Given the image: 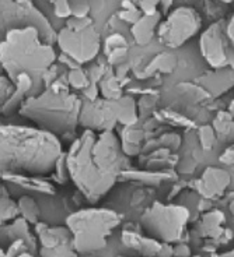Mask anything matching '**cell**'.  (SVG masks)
Here are the masks:
<instances>
[{
  "mask_svg": "<svg viewBox=\"0 0 234 257\" xmlns=\"http://www.w3.org/2000/svg\"><path fill=\"white\" fill-rule=\"evenodd\" d=\"M69 175L87 200L96 203L129 169L128 155L114 132L85 130L70 144L66 154Z\"/></svg>",
  "mask_w": 234,
  "mask_h": 257,
  "instance_id": "1",
  "label": "cell"
},
{
  "mask_svg": "<svg viewBox=\"0 0 234 257\" xmlns=\"http://www.w3.org/2000/svg\"><path fill=\"white\" fill-rule=\"evenodd\" d=\"M0 132L3 174H51L63 155L62 140L44 128L3 124Z\"/></svg>",
  "mask_w": 234,
  "mask_h": 257,
  "instance_id": "2",
  "label": "cell"
},
{
  "mask_svg": "<svg viewBox=\"0 0 234 257\" xmlns=\"http://www.w3.org/2000/svg\"><path fill=\"white\" fill-rule=\"evenodd\" d=\"M2 67L13 83L26 73L34 81V96L45 90L44 78L55 64L56 53L52 45H46L35 28L12 30L3 35L0 45Z\"/></svg>",
  "mask_w": 234,
  "mask_h": 257,
  "instance_id": "3",
  "label": "cell"
},
{
  "mask_svg": "<svg viewBox=\"0 0 234 257\" xmlns=\"http://www.w3.org/2000/svg\"><path fill=\"white\" fill-rule=\"evenodd\" d=\"M83 99L69 90H55L48 87L41 94L30 96L20 108V115L33 120L59 139L73 140L80 124ZM63 143V142H62Z\"/></svg>",
  "mask_w": 234,
  "mask_h": 257,
  "instance_id": "4",
  "label": "cell"
},
{
  "mask_svg": "<svg viewBox=\"0 0 234 257\" xmlns=\"http://www.w3.org/2000/svg\"><path fill=\"white\" fill-rule=\"evenodd\" d=\"M119 224L121 215L107 208H85L66 218L74 250L83 254L105 247L111 233Z\"/></svg>",
  "mask_w": 234,
  "mask_h": 257,
  "instance_id": "5",
  "label": "cell"
},
{
  "mask_svg": "<svg viewBox=\"0 0 234 257\" xmlns=\"http://www.w3.org/2000/svg\"><path fill=\"white\" fill-rule=\"evenodd\" d=\"M139 120L137 106L132 96H122L115 101L96 99L83 101L80 126L96 133L114 132L117 124L125 127L135 126Z\"/></svg>",
  "mask_w": 234,
  "mask_h": 257,
  "instance_id": "6",
  "label": "cell"
},
{
  "mask_svg": "<svg viewBox=\"0 0 234 257\" xmlns=\"http://www.w3.org/2000/svg\"><path fill=\"white\" fill-rule=\"evenodd\" d=\"M56 44L63 55L82 66L97 58L101 48V35L93 17H72L58 32Z\"/></svg>",
  "mask_w": 234,
  "mask_h": 257,
  "instance_id": "7",
  "label": "cell"
},
{
  "mask_svg": "<svg viewBox=\"0 0 234 257\" xmlns=\"http://www.w3.org/2000/svg\"><path fill=\"white\" fill-rule=\"evenodd\" d=\"M2 17L0 30L5 35L12 30L35 28L46 45H53L58 39V32L53 30L49 20L41 13L38 7L26 0H3L0 3Z\"/></svg>",
  "mask_w": 234,
  "mask_h": 257,
  "instance_id": "8",
  "label": "cell"
},
{
  "mask_svg": "<svg viewBox=\"0 0 234 257\" xmlns=\"http://www.w3.org/2000/svg\"><path fill=\"white\" fill-rule=\"evenodd\" d=\"M189 221L188 208L176 204H162L154 201L142 215V225L151 238L164 243L181 240Z\"/></svg>",
  "mask_w": 234,
  "mask_h": 257,
  "instance_id": "9",
  "label": "cell"
},
{
  "mask_svg": "<svg viewBox=\"0 0 234 257\" xmlns=\"http://www.w3.org/2000/svg\"><path fill=\"white\" fill-rule=\"evenodd\" d=\"M201 17L191 7H178L160 23L157 37L160 44L167 48H178L201 30Z\"/></svg>",
  "mask_w": 234,
  "mask_h": 257,
  "instance_id": "10",
  "label": "cell"
},
{
  "mask_svg": "<svg viewBox=\"0 0 234 257\" xmlns=\"http://www.w3.org/2000/svg\"><path fill=\"white\" fill-rule=\"evenodd\" d=\"M35 233L41 244L39 257H77L72 232L67 226H49L45 222H37Z\"/></svg>",
  "mask_w": 234,
  "mask_h": 257,
  "instance_id": "11",
  "label": "cell"
},
{
  "mask_svg": "<svg viewBox=\"0 0 234 257\" xmlns=\"http://www.w3.org/2000/svg\"><path fill=\"white\" fill-rule=\"evenodd\" d=\"M228 39L221 23H215L209 27L201 37L202 56L213 69H226L227 63Z\"/></svg>",
  "mask_w": 234,
  "mask_h": 257,
  "instance_id": "12",
  "label": "cell"
},
{
  "mask_svg": "<svg viewBox=\"0 0 234 257\" xmlns=\"http://www.w3.org/2000/svg\"><path fill=\"white\" fill-rule=\"evenodd\" d=\"M228 185H230V175L227 171L215 167L206 168L201 179L196 182L199 193H202L208 199L223 194Z\"/></svg>",
  "mask_w": 234,
  "mask_h": 257,
  "instance_id": "13",
  "label": "cell"
},
{
  "mask_svg": "<svg viewBox=\"0 0 234 257\" xmlns=\"http://www.w3.org/2000/svg\"><path fill=\"white\" fill-rule=\"evenodd\" d=\"M122 243L128 246L130 249H135L140 254L146 257L160 256L162 257L163 250H164V244L160 243L157 239L147 238L143 236L137 232L124 231L122 232Z\"/></svg>",
  "mask_w": 234,
  "mask_h": 257,
  "instance_id": "14",
  "label": "cell"
},
{
  "mask_svg": "<svg viewBox=\"0 0 234 257\" xmlns=\"http://www.w3.org/2000/svg\"><path fill=\"white\" fill-rule=\"evenodd\" d=\"M14 84H16V91L13 96L6 103L2 105V112L6 116L12 115L16 110H20L21 105L26 102L30 96H34V81L28 74L26 73L20 74Z\"/></svg>",
  "mask_w": 234,
  "mask_h": 257,
  "instance_id": "15",
  "label": "cell"
},
{
  "mask_svg": "<svg viewBox=\"0 0 234 257\" xmlns=\"http://www.w3.org/2000/svg\"><path fill=\"white\" fill-rule=\"evenodd\" d=\"M28 221L20 217V218H16L12 222V224H6L3 228H2V235H3V242L7 240L10 243H13L16 240H24L28 246V250L31 253H35L38 251V247H37V242H35V238L34 235L30 231L28 228Z\"/></svg>",
  "mask_w": 234,
  "mask_h": 257,
  "instance_id": "16",
  "label": "cell"
},
{
  "mask_svg": "<svg viewBox=\"0 0 234 257\" xmlns=\"http://www.w3.org/2000/svg\"><path fill=\"white\" fill-rule=\"evenodd\" d=\"M160 20H162V13L153 14V16H142L136 24L132 26L130 32L137 45L144 46L151 42L154 34H157Z\"/></svg>",
  "mask_w": 234,
  "mask_h": 257,
  "instance_id": "17",
  "label": "cell"
},
{
  "mask_svg": "<svg viewBox=\"0 0 234 257\" xmlns=\"http://www.w3.org/2000/svg\"><path fill=\"white\" fill-rule=\"evenodd\" d=\"M206 80H201V83L208 87V91L213 92L215 95H220L224 91H227L231 85H234L233 70L220 69L216 70L213 74L206 76Z\"/></svg>",
  "mask_w": 234,
  "mask_h": 257,
  "instance_id": "18",
  "label": "cell"
},
{
  "mask_svg": "<svg viewBox=\"0 0 234 257\" xmlns=\"http://www.w3.org/2000/svg\"><path fill=\"white\" fill-rule=\"evenodd\" d=\"M216 136L226 143L234 144V116L227 112H220L213 122Z\"/></svg>",
  "mask_w": 234,
  "mask_h": 257,
  "instance_id": "19",
  "label": "cell"
},
{
  "mask_svg": "<svg viewBox=\"0 0 234 257\" xmlns=\"http://www.w3.org/2000/svg\"><path fill=\"white\" fill-rule=\"evenodd\" d=\"M177 64V59L174 55L171 53H159L156 58L153 59L147 67L144 69V73L140 76V77H149V76H153L156 71H160V73H170V71L174 70Z\"/></svg>",
  "mask_w": 234,
  "mask_h": 257,
  "instance_id": "20",
  "label": "cell"
},
{
  "mask_svg": "<svg viewBox=\"0 0 234 257\" xmlns=\"http://www.w3.org/2000/svg\"><path fill=\"white\" fill-rule=\"evenodd\" d=\"M98 87H100V92H101V95L104 96V99L115 101V99L122 98V87H124V84L112 73L107 74L104 80L98 84Z\"/></svg>",
  "mask_w": 234,
  "mask_h": 257,
  "instance_id": "21",
  "label": "cell"
},
{
  "mask_svg": "<svg viewBox=\"0 0 234 257\" xmlns=\"http://www.w3.org/2000/svg\"><path fill=\"white\" fill-rule=\"evenodd\" d=\"M20 210V215L23 218L28 221L30 224H37L39 218V214H41V210H39L37 201L31 197V196H21L17 201Z\"/></svg>",
  "mask_w": 234,
  "mask_h": 257,
  "instance_id": "22",
  "label": "cell"
},
{
  "mask_svg": "<svg viewBox=\"0 0 234 257\" xmlns=\"http://www.w3.org/2000/svg\"><path fill=\"white\" fill-rule=\"evenodd\" d=\"M224 222V215L223 212L219 211V210H215V211L208 212L205 217H203V221H202V226L203 229L206 231L209 236H213V238H220L221 231L220 225Z\"/></svg>",
  "mask_w": 234,
  "mask_h": 257,
  "instance_id": "23",
  "label": "cell"
},
{
  "mask_svg": "<svg viewBox=\"0 0 234 257\" xmlns=\"http://www.w3.org/2000/svg\"><path fill=\"white\" fill-rule=\"evenodd\" d=\"M19 204L10 199L6 187L2 186V224L6 225L9 221H14L19 218Z\"/></svg>",
  "mask_w": 234,
  "mask_h": 257,
  "instance_id": "24",
  "label": "cell"
},
{
  "mask_svg": "<svg viewBox=\"0 0 234 257\" xmlns=\"http://www.w3.org/2000/svg\"><path fill=\"white\" fill-rule=\"evenodd\" d=\"M121 178H128V179L142 180L147 185H159L163 180V178H169V174H159V172H150V171H129L126 169L124 174L121 175Z\"/></svg>",
  "mask_w": 234,
  "mask_h": 257,
  "instance_id": "25",
  "label": "cell"
},
{
  "mask_svg": "<svg viewBox=\"0 0 234 257\" xmlns=\"http://www.w3.org/2000/svg\"><path fill=\"white\" fill-rule=\"evenodd\" d=\"M67 81H69L70 88L82 91V92H83V91L91 84L90 78L87 76V71L83 70L82 67L67 71Z\"/></svg>",
  "mask_w": 234,
  "mask_h": 257,
  "instance_id": "26",
  "label": "cell"
},
{
  "mask_svg": "<svg viewBox=\"0 0 234 257\" xmlns=\"http://www.w3.org/2000/svg\"><path fill=\"white\" fill-rule=\"evenodd\" d=\"M121 10H119V13H118V19L121 20V21H124V23H129V24H136L139 19L143 16L142 12L139 10V7H137L136 3H132V2H124L122 5H121Z\"/></svg>",
  "mask_w": 234,
  "mask_h": 257,
  "instance_id": "27",
  "label": "cell"
},
{
  "mask_svg": "<svg viewBox=\"0 0 234 257\" xmlns=\"http://www.w3.org/2000/svg\"><path fill=\"white\" fill-rule=\"evenodd\" d=\"M124 46H128V41L122 34H119V32L111 34L104 41L105 55H110L112 51H115L118 48H124Z\"/></svg>",
  "mask_w": 234,
  "mask_h": 257,
  "instance_id": "28",
  "label": "cell"
},
{
  "mask_svg": "<svg viewBox=\"0 0 234 257\" xmlns=\"http://www.w3.org/2000/svg\"><path fill=\"white\" fill-rule=\"evenodd\" d=\"M70 3V10H72V17L76 19H86L90 17L89 14L91 12V5L85 0H73Z\"/></svg>",
  "mask_w": 234,
  "mask_h": 257,
  "instance_id": "29",
  "label": "cell"
},
{
  "mask_svg": "<svg viewBox=\"0 0 234 257\" xmlns=\"http://www.w3.org/2000/svg\"><path fill=\"white\" fill-rule=\"evenodd\" d=\"M217 136L215 133V128L210 127V126H203L199 130V140H201V144L203 146V148H212L213 143L216 142Z\"/></svg>",
  "mask_w": 234,
  "mask_h": 257,
  "instance_id": "30",
  "label": "cell"
},
{
  "mask_svg": "<svg viewBox=\"0 0 234 257\" xmlns=\"http://www.w3.org/2000/svg\"><path fill=\"white\" fill-rule=\"evenodd\" d=\"M53 13L59 19H66V21L69 19H72V10H70V3L60 0V2H55L52 3Z\"/></svg>",
  "mask_w": 234,
  "mask_h": 257,
  "instance_id": "31",
  "label": "cell"
},
{
  "mask_svg": "<svg viewBox=\"0 0 234 257\" xmlns=\"http://www.w3.org/2000/svg\"><path fill=\"white\" fill-rule=\"evenodd\" d=\"M126 56H128V46H124V48H118L115 51L111 52L110 55H107V60L111 66L118 67V66L124 64Z\"/></svg>",
  "mask_w": 234,
  "mask_h": 257,
  "instance_id": "32",
  "label": "cell"
},
{
  "mask_svg": "<svg viewBox=\"0 0 234 257\" xmlns=\"http://www.w3.org/2000/svg\"><path fill=\"white\" fill-rule=\"evenodd\" d=\"M14 91H16V84L10 80V78L5 77V76H2V103H6L12 96H13Z\"/></svg>",
  "mask_w": 234,
  "mask_h": 257,
  "instance_id": "33",
  "label": "cell"
},
{
  "mask_svg": "<svg viewBox=\"0 0 234 257\" xmlns=\"http://www.w3.org/2000/svg\"><path fill=\"white\" fill-rule=\"evenodd\" d=\"M24 251H30L28 250V246H27V243L24 240L19 239V240H16L13 243H10L9 249H7L6 253L3 254V257H19L20 254L24 253Z\"/></svg>",
  "mask_w": 234,
  "mask_h": 257,
  "instance_id": "34",
  "label": "cell"
},
{
  "mask_svg": "<svg viewBox=\"0 0 234 257\" xmlns=\"http://www.w3.org/2000/svg\"><path fill=\"white\" fill-rule=\"evenodd\" d=\"M136 5L143 16H153V14L160 13V12L157 10V7L160 6L159 2H153V0H151V2H137Z\"/></svg>",
  "mask_w": 234,
  "mask_h": 257,
  "instance_id": "35",
  "label": "cell"
},
{
  "mask_svg": "<svg viewBox=\"0 0 234 257\" xmlns=\"http://www.w3.org/2000/svg\"><path fill=\"white\" fill-rule=\"evenodd\" d=\"M220 161L223 164H226V165H233L234 164V144H231L230 147L221 154Z\"/></svg>",
  "mask_w": 234,
  "mask_h": 257,
  "instance_id": "36",
  "label": "cell"
},
{
  "mask_svg": "<svg viewBox=\"0 0 234 257\" xmlns=\"http://www.w3.org/2000/svg\"><path fill=\"white\" fill-rule=\"evenodd\" d=\"M173 256L174 257H189L191 256V250L187 244H178L173 249Z\"/></svg>",
  "mask_w": 234,
  "mask_h": 257,
  "instance_id": "37",
  "label": "cell"
},
{
  "mask_svg": "<svg viewBox=\"0 0 234 257\" xmlns=\"http://www.w3.org/2000/svg\"><path fill=\"white\" fill-rule=\"evenodd\" d=\"M226 34H227V39L230 41V45L234 48V14L226 26Z\"/></svg>",
  "mask_w": 234,
  "mask_h": 257,
  "instance_id": "38",
  "label": "cell"
},
{
  "mask_svg": "<svg viewBox=\"0 0 234 257\" xmlns=\"http://www.w3.org/2000/svg\"><path fill=\"white\" fill-rule=\"evenodd\" d=\"M227 63L228 67H231V70L234 71V48L231 45H228L227 49Z\"/></svg>",
  "mask_w": 234,
  "mask_h": 257,
  "instance_id": "39",
  "label": "cell"
},
{
  "mask_svg": "<svg viewBox=\"0 0 234 257\" xmlns=\"http://www.w3.org/2000/svg\"><path fill=\"white\" fill-rule=\"evenodd\" d=\"M19 257H37L34 253H31V251H24V253H21Z\"/></svg>",
  "mask_w": 234,
  "mask_h": 257,
  "instance_id": "40",
  "label": "cell"
},
{
  "mask_svg": "<svg viewBox=\"0 0 234 257\" xmlns=\"http://www.w3.org/2000/svg\"><path fill=\"white\" fill-rule=\"evenodd\" d=\"M221 257H234V251H230V253H227V254H223Z\"/></svg>",
  "mask_w": 234,
  "mask_h": 257,
  "instance_id": "41",
  "label": "cell"
},
{
  "mask_svg": "<svg viewBox=\"0 0 234 257\" xmlns=\"http://www.w3.org/2000/svg\"><path fill=\"white\" fill-rule=\"evenodd\" d=\"M230 113H231V115L234 116V102L231 103V105H230Z\"/></svg>",
  "mask_w": 234,
  "mask_h": 257,
  "instance_id": "42",
  "label": "cell"
},
{
  "mask_svg": "<svg viewBox=\"0 0 234 257\" xmlns=\"http://www.w3.org/2000/svg\"><path fill=\"white\" fill-rule=\"evenodd\" d=\"M86 257H89V256H86Z\"/></svg>",
  "mask_w": 234,
  "mask_h": 257,
  "instance_id": "43",
  "label": "cell"
},
{
  "mask_svg": "<svg viewBox=\"0 0 234 257\" xmlns=\"http://www.w3.org/2000/svg\"><path fill=\"white\" fill-rule=\"evenodd\" d=\"M196 257H198V256H196Z\"/></svg>",
  "mask_w": 234,
  "mask_h": 257,
  "instance_id": "44",
  "label": "cell"
}]
</instances>
